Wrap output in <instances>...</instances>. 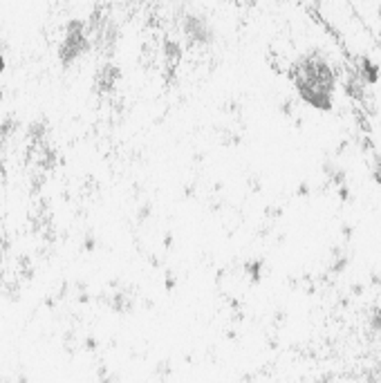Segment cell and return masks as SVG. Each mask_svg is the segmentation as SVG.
<instances>
[{
    "instance_id": "6da1fadb",
    "label": "cell",
    "mask_w": 381,
    "mask_h": 383,
    "mask_svg": "<svg viewBox=\"0 0 381 383\" xmlns=\"http://www.w3.org/2000/svg\"><path fill=\"white\" fill-rule=\"evenodd\" d=\"M292 81L299 97L319 112H330L334 103L336 74L319 52L305 54L292 68Z\"/></svg>"
},
{
    "instance_id": "7a4b0ae2",
    "label": "cell",
    "mask_w": 381,
    "mask_h": 383,
    "mask_svg": "<svg viewBox=\"0 0 381 383\" xmlns=\"http://www.w3.org/2000/svg\"><path fill=\"white\" fill-rule=\"evenodd\" d=\"M88 34L92 38V52L103 61H110L117 54V47L121 43V25L119 20L112 16V12L105 5H97L86 18Z\"/></svg>"
},
{
    "instance_id": "3957f363",
    "label": "cell",
    "mask_w": 381,
    "mask_h": 383,
    "mask_svg": "<svg viewBox=\"0 0 381 383\" xmlns=\"http://www.w3.org/2000/svg\"><path fill=\"white\" fill-rule=\"evenodd\" d=\"M92 52V38L88 34V23L81 18H70L63 25V38L59 43L57 57L63 70H70L74 63H79L83 57Z\"/></svg>"
},
{
    "instance_id": "277c9868",
    "label": "cell",
    "mask_w": 381,
    "mask_h": 383,
    "mask_svg": "<svg viewBox=\"0 0 381 383\" xmlns=\"http://www.w3.org/2000/svg\"><path fill=\"white\" fill-rule=\"evenodd\" d=\"M177 27H179V34H182V38L188 47L204 50L216 43L214 23L200 12H190V9H186V7L177 9Z\"/></svg>"
},
{
    "instance_id": "5b68a950",
    "label": "cell",
    "mask_w": 381,
    "mask_h": 383,
    "mask_svg": "<svg viewBox=\"0 0 381 383\" xmlns=\"http://www.w3.org/2000/svg\"><path fill=\"white\" fill-rule=\"evenodd\" d=\"M119 81H121L119 66H114L112 61H103L101 66L94 70L92 88H94V92H97V94H112Z\"/></svg>"
},
{
    "instance_id": "8992f818",
    "label": "cell",
    "mask_w": 381,
    "mask_h": 383,
    "mask_svg": "<svg viewBox=\"0 0 381 383\" xmlns=\"http://www.w3.org/2000/svg\"><path fill=\"white\" fill-rule=\"evenodd\" d=\"M25 140H27V155H36L50 140V121L47 119H34L25 128Z\"/></svg>"
},
{
    "instance_id": "52a82bcc",
    "label": "cell",
    "mask_w": 381,
    "mask_h": 383,
    "mask_svg": "<svg viewBox=\"0 0 381 383\" xmlns=\"http://www.w3.org/2000/svg\"><path fill=\"white\" fill-rule=\"evenodd\" d=\"M34 159H36V168H40V170H45V173H50V170H54L57 164H59V153H57V148H54V146L45 144V146L40 148V151L34 155Z\"/></svg>"
},
{
    "instance_id": "ba28073f",
    "label": "cell",
    "mask_w": 381,
    "mask_h": 383,
    "mask_svg": "<svg viewBox=\"0 0 381 383\" xmlns=\"http://www.w3.org/2000/svg\"><path fill=\"white\" fill-rule=\"evenodd\" d=\"M18 130H20V121L16 117H5V119L0 121V144L9 146V142L18 135Z\"/></svg>"
},
{
    "instance_id": "9c48e42d",
    "label": "cell",
    "mask_w": 381,
    "mask_h": 383,
    "mask_svg": "<svg viewBox=\"0 0 381 383\" xmlns=\"http://www.w3.org/2000/svg\"><path fill=\"white\" fill-rule=\"evenodd\" d=\"M354 72L359 74V77H361L368 85L370 83H375L377 79H379V66L377 63H373L370 59H361L357 63V68H354Z\"/></svg>"
},
{
    "instance_id": "30bf717a",
    "label": "cell",
    "mask_w": 381,
    "mask_h": 383,
    "mask_svg": "<svg viewBox=\"0 0 381 383\" xmlns=\"http://www.w3.org/2000/svg\"><path fill=\"white\" fill-rule=\"evenodd\" d=\"M162 54H164V61L173 68L179 63V59H182V45H179V43L173 40V38H166L162 43Z\"/></svg>"
},
{
    "instance_id": "8fae6325",
    "label": "cell",
    "mask_w": 381,
    "mask_h": 383,
    "mask_svg": "<svg viewBox=\"0 0 381 383\" xmlns=\"http://www.w3.org/2000/svg\"><path fill=\"white\" fill-rule=\"evenodd\" d=\"M45 182H47L45 170H40V168L31 170V175H29V195H38L40 190H43Z\"/></svg>"
},
{
    "instance_id": "7c38bea8",
    "label": "cell",
    "mask_w": 381,
    "mask_h": 383,
    "mask_svg": "<svg viewBox=\"0 0 381 383\" xmlns=\"http://www.w3.org/2000/svg\"><path fill=\"white\" fill-rule=\"evenodd\" d=\"M3 296L9 303H18L20 301V280H5L3 283Z\"/></svg>"
},
{
    "instance_id": "4fadbf2b",
    "label": "cell",
    "mask_w": 381,
    "mask_h": 383,
    "mask_svg": "<svg viewBox=\"0 0 381 383\" xmlns=\"http://www.w3.org/2000/svg\"><path fill=\"white\" fill-rule=\"evenodd\" d=\"M7 40H3V38H0V57H5V52H7Z\"/></svg>"
},
{
    "instance_id": "5bb4252c",
    "label": "cell",
    "mask_w": 381,
    "mask_h": 383,
    "mask_svg": "<svg viewBox=\"0 0 381 383\" xmlns=\"http://www.w3.org/2000/svg\"><path fill=\"white\" fill-rule=\"evenodd\" d=\"M5 70H7V61H5V57H0V77L5 74Z\"/></svg>"
},
{
    "instance_id": "9a60e30c",
    "label": "cell",
    "mask_w": 381,
    "mask_h": 383,
    "mask_svg": "<svg viewBox=\"0 0 381 383\" xmlns=\"http://www.w3.org/2000/svg\"><path fill=\"white\" fill-rule=\"evenodd\" d=\"M0 99H3V88H0Z\"/></svg>"
},
{
    "instance_id": "2e32d148",
    "label": "cell",
    "mask_w": 381,
    "mask_h": 383,
    "mask_svg": "<svg viewBox=\"0 0 381 383\" xmlns=\"http://www.w3.org/2000/svg\"><path fill=\"white\" fill-rule=\"evenodd\" d=\"M61 3H70V0H61Z\"/></svg>"
}]
</instances>
